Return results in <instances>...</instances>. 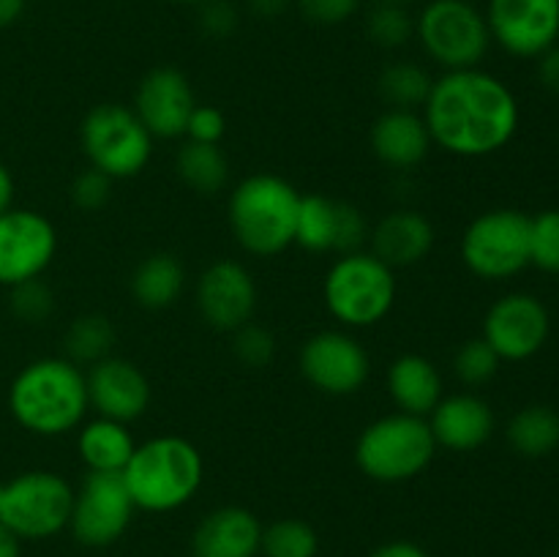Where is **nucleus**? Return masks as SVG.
Here are the masks:
<instances>
[{"mask_svg":"<svg viewBox=\"0 0 559 557\" xmlns=\"http://www.w3.org/2000/svg\"><path fill=\"white\" fill-rule=\"evenodd\" d=\"M420 115L431 142L462 158H484L502 151L522 118L511 87L480 66L437 76Z\"/></svg>","mask_w":559,"mask_h":557,"instance_id":"obj_1","label":"nucleus"},{"mask_svg":"<svg viewBox=\"0 0 559 557\" xmlns=\"http://www.w3.org/2000/svg\"><path fill=\"white\" fill-rule=\"evenodd\" d=\"M9 410L31 435H69L80 429L91 410L85 371L69 358L31 360L11 380Z\"/></svg>","mask_w":559,"mask_h":557,"instance_id":"obj_2","label":"nucleus"},{"mask_svg":"<svg viewBox=\"0 0 559 557\" xmlns=\"http://www.w3.org/2000/svg\"><path fill=\"white\" fill-rule=\"evenodd\" d=\"M120 475L136 511L169 513L194 500L205 478V462L191 440L162 435L136 446Z\"/></svg>","mask_w":559,"mask_h":557,"instance_id":"obj_3","label":"nucleus"},{"mask_svg":"<svg viewBox=\"0 0 559 557\" xmlns=\"http://www.w3.org/2000/svg\"><path fill=\"white\" fill-rule=\"evenodd\" d=\"M300 191L273 173L240 180L227 200V222L240 249L254 257H276L295 246Z\"/></svg>","mask_w":559,"mask_h":557,"instance_id":"obj_4","label":"nucleus"},{"mask_svg":"<svg viewBox=\"0 0 559 557\" xmlns=\"http://www.w3.org/2000/svg\"><path fill=\"white\" fill-rule=\"evenodd\" d=\"M437 440L426 418L391 413L371 420L355 442V464L377 484L413 481L435 462Z\"/></svg>","mask_w":559,"mask_h":557,"instance_id":"obj_5","label":"nucleus"},{"mask_svg":"<svg viewBox=\"0 0 559 557\" xmlns=\"http://www.w3.org/2000/svg\"><path fill=\"white\" fill-rule=\"evenodd\" d=\"M396 273L391 265L360 249L336 257L322 282V298L333 320L344 328H371L396 304Z\"/></svg>","mask_w":559,"mask_h":557,"instance_id":"obj_6","label":"nucleus"},{"mask_svg":"<svg viewBox=\"0 0 559 557\" xmlns=\"http://www.w3.org/2000/svg\"><path fill=\"white\" fill-rule=\"evenodd\" d=\"M80 142L87 164L112 180L134 178L151 164L153 137L123 104H98L82 118Z\"/></svg>","mask_w":559,"mask_h":557,"instance_id":"obj_7","label":"nucleus"},{"mask_svg":"<svg viewBox=\"0 0 559 557\" xmlns=\"http://www.w3.org/2000/svg\"><path fill=\"white\" fill-rule=\"evenodd\" d=\"M415 36L424 52L445 71L478 69L491 47L484 11L469 0H431L415 16Z\"/></svg>","mask_w":559,"mask_h":557,"instance_id":"obj_8","label":"nucleus"},{"mask_svg":"<svg viewBox=\"0 0 559 557\" xmlns=\"http://www.w3.org/2000/svg\"><path fill=\"white\" fill-rule=\"evenodd\" d=\"M74 489L52 470H27L3 484L0 522L22 541H44L69 528Z\"/></svg>","mask_w":559,"mask_h":557,"instance_id":"obj_9","label":"nucleus"},{"mask_svg":"<svg viewBox=\"0 0 559 557\" xmlns=\"http://www.w3.org/2000/svg\"><path fill=\"white\" fill-rule=\"evenodd\" d=\"M462 260L469 273L486 282H502L530 265V216L516 208H495L467 224Z\"/></svg>","mask_w":559,"mask_h":557,"instance_id":"obj_10","label":"nucleus"},{"mask_svg":"<svg viewBox=\"0 0 559 557\" xmlns=\"http://www.w3.org/2000/svg\"><path fill=\"white\" fill-rule=\"evenodd\" d=\"M134 500L120 473H87L74 489L69 530L82 546L102 549L115 544L134 519Z\"/></svg>","mask_w":559,"mask_h":557,"instance_id":"obj_11","label":"nucleus"},{"mask_svg":"<svg viewBox=\"0 0 559 557\" xmlns=\"http://www.w3.org/2000/svg\"><path fill=\"white\" fill-rule=\"evenodd\" d=\"M300 375L328 396H353L371 375L364 344L347 331H320L300 347Z\"/></svg>","mask_w":559,"mask_h":557,"instance_id":"obj_12","label":"nucleus"},{"mask_svg":"<svg viewBox=\"0 0 559 557\" xmlns=\"http://www.w3.org/2000/svg\"><path fill=\"white\" fill-rule=\"evenodd\" d=\"M58 251V233L44 213L9 208L0 216V284L16 287L41 278Z\"/></svg>","mask_w":559,"mask_h":557,"instance_id":"obj_13","label":"nucleus"},{"mask_svg":"<svg viewBox=\"0 0 559 557\" xmlns=\"http://www.w3.org/2000/svg\"><path fill=\"white\" fill-rule=\"evenodd\" d=\"M369 222L364 211L347 200L325 194L300 197L295 246L311 254H353L369 240Z\"/></svg>","mask_w":559,"mask_h":557,"instance_id":"obj_14","label":"nucleus"},{"mask_svg":"<svg viewBox=\"0 0 559 557\" xmlns=\"http://www.w3.org/2000/svg\"><path fill=\"white\" fill-rule=\"evenodd\" d=\"M549 331V309L533 293L502 295L484 317V339L500 355V360L533 358L544 349Z\"/></svg>","mask_w":559,"mask_h":557,"instance_id":"obj_15","label":"nucleus"},{"mask_svg":"<svg viewBox=\"0 0 559 557\" xmlns=\"http://www.w3.org/2000/svg\"><path fill=\"white\" fill-rule=\"evenodd\" d=\"M491 42L513 58H540L559 42V0H489Z\"/></svg>","mask_w":559,"mask_h":557,"instance_id":"obj_16","label":"nucleus"},{"mask_svg":"<svg viewBox=\"0 0 559 557\" xmlns=\"http://www.w3.org/2000/svg\"><path fill=\"white\" fill-rule=\"evenodd\" d=\"M257 282L238 260H216L197 278V309L211 328L224 333L238 331L254 320Z\"/></svg>","mask_w":559,"mask_h":557,"instance_id":"obj_17","label":"nucleus"},{"mask_svg":"<svg viewBox=\"0 0 559 557\" xmlns=\"http://www.w3.org/2000/svg\"><path fill=\"white\" fill-rule=\"evenodd\" d=\"M197 107L189 76L175 66H156L140 80L134 93V112L153 140H175L186 134L191 109Z\"/></svg>","mask_w":559,"mask_h":557,"instance_id":"obj_18","label":"nucleus"},{"mask_svg":"<svg viewBox=\"0 0 559 557\" xmlns=\"http://www.w3.org/2000/svg\"><path fill=\"white\" fill-rule=\"evenodd\" d=\"M85 382L87 404L102 418L120 420V424L142 418L153 396L145 371L134 360L115 358V355H107L98 364L87 366Z\"/></svg>","mask_w":559,"mask_h":557,"instance_id":"obj_19","label":"nucleus"},{"mask_svg":"<svg viewBox=\"0 0 559 557\" xmlns=\"http://www.w3.org/2000/svg\"><path fill=\"white\" fill-rule=\"evenodd\" d=\"M426 420H429L437 448L456 453L478 451L480 446H486L497 424L491 404L473 391L442 396Z\"/></svg>","mask_w":559,"mask_h":557,"instance_id":"obj_20","label":"nucleus"},{"mask_svg":"<svg viewBox=\"0 0 559 557\" xmlns=\"http://www.w3.org/2000/svg\"><path fill=\"white\" fill-rule=\"evenodd\" d=\"M262 522L243 506H222L205 513L191 533L194 557H257Z\"/></svg>","mask_w":559,"mask_h":557,"instance_id":"obj_21","label":"nucleus"},{"mask_svg":"<svg viewBox=\"0 0 559 557\" xmlns=\"http://www.w3.org/2000/svg\"><path fill=\"white\" fill-rule=\"evenodd\" d=\"M435 224L424 213L402 208L377 222V227L369 233V251L396 271V268L424 262L435 249Z\"/></svg>","mask_w":559,"mask_h":557,"instance_id":"obj_22","label":"nucleus"},{"mask_svg":"<svg viewBox=\"0 0 559 557\" xmlns=\"http://www.w3.org/2000/svg\"><path fill=\"white\" fill-rule=\"evenodd\" d=\"M371 151L385 167L413 169L429 156L431 134L418 109H391L388 107L371 126Z\"/></svg>","mask_w":559,"mask_h":557,"instance_id":"obj_23","label":"nucleus"},{"mask_svg":"<svg viewBox=\"0 0 559 557\" xmlns=\"http://www.w3.org/2000/svg\"><path fill=\"white\" fill-rule=\"evenodd\" d=\"M388 393L399 413L429 418L442 399L440 369L426 355L404 353L388 366Z\"/></svg>","mask_w":559,"mask_h":557,"instance_id":"obj_24","label":"nucleus"},{"mask_svg":"<svg viewBox=\"0 0 559 557\" xmlns=\"http://www.w3.org/2000/svg\"><path fill=\"white\" fill-rule=\"evenodd\" d=\"M134 448L136 442L131 437L129 424L102 418V415L82 424L80 435H76V451H80L87 473H123Z\"/></svg>","mask_w":559,"mask_h":557,"instance_id":"obj_25","label":"nucleus"},{"mask_svg":"<svg viewBox=\"0 0 559 557\" xmlns=\"http://www.w3.org/2000/svg\"><path fill=\"white\" fill-rule=\"evenodd\" d=\"M131 295L142 309L162 311L178 304L186 289V268L169 251H156L140 260L131 273Z\"/></svg>","mask_w":559,"mask_h":557,"instance_id":"obj_26","label":"nucleus"},{"mask_svg":"<svg viewBox=\"0 0 559 557\" xmlns=\"http://www.w3.org/2000/svg\"><path fill=\"white\" fill-rule=\"evenodd\" d=\"M506 437L519 457H551L559 448V413L549 404H527L513 415Z\"/></svg>","mask_w":559,"mask_h":557,"instance_id":"obj_27","label":"nucleus"},{"mask_svg":"<svg viewBox=\"0 0 559 557\" xmlns=\"http://www.w3.org/2000/svg\"><path fill=\"white\" fill-rule=\"evenodd\" d=\"M175 169L183 186L202 197L218 194L229 183V162L224 156L222 145H207V142L186 140L175 156Z\"/></svg>","mask_w":559,"mask_h":557,"instance_id":"obj_28","label":"nucleus"},{"mask_svg":"<svg viewBox=\"0 0 559 557\" xmlns=\"http://www.w3.org/2000/svg\"><path fill=\"white\" fill-rule=\"evenodd\" d=\"M431 85H435V76L413 60L388 63L377 80L382 102L391 109H424Z\"/></svg>","mask_w":559,"mask_h":557,"instance_id":"obj_29","label":"nucleus"},{"mask_svg":"<svg viewBox=\"0 0 559 557\" xmlns=\"http://www.w3.org/2000/svg\"><path fill=\"white\" fill-rule=\"evenodd\" d=\"M115 328L104 315H82L66 331V353L76 366H93L112 355Z\"/></svg>","mask_w":559,"mask_h":557,"instance_id":"obj_30","label":"nucleus"},{"mask_svg":"<svg viewBox=\"0 0 559 557\" xmlns=\"http://www.w3.org/2000/svg\"><path fill=\"white\" fill-rule=\"evenodd\" d=\"M320 535L304 519H278L262 528L260 555L265 557H317Z\"/></svg>","mask_w":559,"mask_h":557,"instance_id":"obj_31","label":"nucleus"},{"mask_svg":"<svg viewBox=\"0 0 559 557\" xmlns=\"http://www.w3.org/2000/svg\"><path fill=\"white\" fill-rule=\"evenodd\" d=\"M366 33L382 49H399L415 36V16L402 3H377L366 16Z\"/></svg>","mask_w":559,"mask_h":557,"instance_id":"obj_32","label":"nucleus"},{"mask_svg":"<svg viewBox=\"0 0 559 557\" xmlns=\"http://www.w3.org/2000/svg\"><path fill=\"white\" fill-rule=\"evenodd\" d=\"M500 355L489 347V342L484 336L467 339L456 349V355H453V371L469 388L486 386L500 371Z\"/></svg>","mask_w":559,"mask_h":557,"instance_id":"obj_33","label":"nucleus"},{"mask_svg":"<svg viewBox=\"0 0 559 557\" xmlns=\"http://www.w3.org/2000/svg\"><path fill=\"white\" fill-rule=\"evenodd\" d=\"M530 265L544 273H559V211L530 216Z\"/></svg>","mask_w":559,"mask_h":557,"instance_id":"obj_34","label":"nucleus"},{"mask_svg":"<svg viewBox=\"0 0 559 557\" xmlns=\"http://www.w3.org/2000/svg\"><path fill=\"white\" fill-rule=\"evenodd\" d=\"M233 353L243 366L262 369L276 355V339H273V333L267 328L257 325L251 320L246 325H240L238 331H233Z\"/></svg>","mask_w":559,"mask_h":557,"instance_id":"obj_35","label":"nucleus"},{"mask_svg":"<svg viewBox=\"0 0 559 557\" xmlns=\"http://www.w3.org/2000/svg\"><path fill=\"white\" fill-rule=\"evenodd\" d=\"M11 289V311L22 322H44L55 309V295L41 278H31Z\"/></svg>","mask_w":559,"mask_h":557,"instance_id":"obj_36","label":"nucleus"},{"mask_svg":"<svg viewBox=\"0 0 559 557\" xmlns=\"http://www.w3.org/2000/svg\"><path fill=\"white\" fill-rule=\"evenodd\" d=\"M69 194L74 208H80V211H98V208L107 205L109 197H112V178H107V175L98 173V169L87 167L74 175Z\"/></svg>","mask_w":559,"mask_h":557,"instance_id":"obj_37","label":"nucleus"},{"mask_svg":"<svg viewBox=\"0 0 559 557\" xmlns=\"http://www.w3.org/2000/svg\"><path fill=\"white\" fill-rule=\"evenodd\" d=\"M364 0H298L300 14L322 27L342 25L360 11Z\"/></svg>","mask_w":559,"mask_h":557,"instance_id":"obj_38","label":"nucleus"},{"mask_svg":"<svg viewBox=\"0 0 559 557\" xmlns=\"http://www.w3.org/2000/svg\"><path fill=\"white\" fill-rule=\"evenodd\" d=\"M227 131V118L218 107L213 104H197L191 109V118L186 123V134L191 142H207V145H218Z\"/></svg>","mask_w":559,"mask_h":557,"instance_id":"obj_39","label":"nucleus"},{"mask_svg":"<svg viewBox=\"0 0 559 557\" xmlns=\"http://www.w3.org/2000/svg\"><path fill=\"white\" fill-rule=\"evenodd\" d=\"M200 27L211 38H227L238 31L240 14L229 0H202L200 3Z\"/></svg>","mask_w":559,"mask_h":557,"instance_id":"obj_40","label":"nucleus"},{"mask_svg":"<svg viewBox=\"0 0 559 557\" xmlns=\"http://www.w3.org/2000/svg\"><path fill=\"white\" fill-rule=\"evenodd\" d=\"M538 80L546 91L559 93V44L538 58Z\"/></svg>","mask_w":559,"mask_h":557,"instance_id":"obj_41","label":"nucleus"},{"mask_svg":"<svg viewBox=\"0 0 559 557\" xmlns=\"http://www.w3.org/2000/svg\"><path fill=\"white\" fill-rule=\"evenodd\" d=\"M369 557H429L424 546L415 541H388V544L377 546Z\"/></svg>","mask_w":559,"mask_h":557,"instance_id":"obj_42","label":"nucleus"},{"mask_svg":"<svg viewBox=\"0 0 559 557\" xmlns=\"http://www.w3.org/2000/svg\"><path fill=\"white\" fill-rule=\"evenodd\" d=\"M246 3H249V9L254 11L257 16L273 20V16H282L284 11H287L289 0H246Z\"/></svg>","mask_w":559,"mask_h":557,"instance_id":"obj_43","label":"nucleus"},{"mask_svg":"<svg viewBox=\"0 0 559 557\" xmlns=\"http://www.w3.org/2000/svg\"><path fill=\"white\" fill-rule=\"evenodd\" d=\"M25 5L27 0H0V31L20 22V16L25 14Z\"/></svg>","mask_w":559,"mask_h":557,"instance_id":"obj_44","label":"nucleus"},{"mask_svg":"<svg viewBox=\"0 0 559 557\" xmlns=\"http://www.w3.org/2000/svg\"><path fill=\"white\" fill-rule=\"evenodd\" d=\"M9 208H14V178H11L5 164H0V216H3Z\"/></svg>","mask_w":559,"mask_h":557,"instance_id":"obj_45","label":"nucleus"},{"mask_svg":"<svg viewBox=\"0 0 559 557\" xmlns=\"http://www.w3.org/2000/svg\"><path fill=\"white\" fill-rule=\"evenodd\" d=\"M0 557H22V538L0 522Z\"/></svg>","mask_w":559,"mask_h":557,"instance_id":"obj_46","label":"nucleus"},{"mask_svg":"<svg viewBox=\"0 0 559 557\" xmlns=\"http://www.w3.org/2000/svg\"><path fill=\"white\" fill-rule=\"evenodd\" d=\"M173 3H183V5H200L202 0H173Z\"/></svg>","mask_w":559,"mask_h":557,"instance_id":"obj_47","label":"nucleus"},{"mask_svg":"<svg viewBox=\"0 0 559 557\" xmlns=\"http://www.w3.org/2000/svg\"><path fill=\"white\" fill-rule=\"evenodd\" d=\"M377 3H402V5H407L409 0H377Z\"/></svg>","mask_w":559,"mask_h":557,"instance_id":"obj_48","label":"nucleus"},{"mask_svg":"<svg viewBox=\"0 0 559 557\" xmlns=\"http://www.w3.org/2000/svg\"><path fill=\"white\" fill-rule=\"evenodd\" d=\"M0 511H3V481H0Z\"/></svg>","mask_w":559,"mask_h":557,"instance_id":"obj_49","label":"nucleus"},{"mask_svg":"<svg viewBox=\"0 0 559 557\" xmlns=\"http://www.w3.org/2000/svg\"><path fill=\"white\" fill-rule=\"evenodd\" d=\"M557 557H559V552H557Z\"/></svg>","mask_w":559,"mask_h":557,"instance_id":"obj_50","label":"nucleus"}]
</instances>
